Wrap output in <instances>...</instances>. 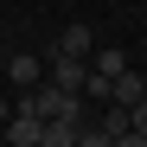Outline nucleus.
Segmentation results:
<instances>
[{
	"mask_svg": "<svg viewBox=\"0 0 147 147\" xmlns=\"http://www.w3.org/2000/svg\"><path fill=\"white\" fill-rule=\"evenodd\" d=\"M26 102H32L45 121H83V90H64V83H51V77H45L38 90H26Z\"/></svg>",
	"mask_w": 147,
	"mask_h": 147,
	"instance_id": "obj_1",
	"label": "nucleus"
},
{
	"mask_svg": "<svg viewBox=\"0 0 147 147\" xmlns=\"http://www.w3.org/2000/svg\"><path fill=\"white\" fill-rule=\"evenodd\" d=\"M38 141H45V115L32 102H19L13 121H7V147H38Z\"/></svg>",
	"mask_w": 147,
	"mask_h": 147,
	"instance_id": "obj_2",
	"label": "nucleus"
},
{
	"mask_svg": "<svg viewBox=\"0 0 147 147\" xmlns=\"http://www.w3.org/2000/svg\"><path fill=\"white\" fill-rule=\"evenodd\" d=\"M45 77L64 83V90H90V58H64V51H51V58H45Z\"/></svg>",
	"mask_w": 147,
	"mask_h": 147,
	"instance_id": "obj_3",
	"label": "nucleus"
},
{
	"mask_svg": "<svg viewBox=\"0 0 147 147\" xmlns=\"http://www.w3.org/2000/svg\"><path fill=\"white\" fill-rule=\"evenodd\" d=\"M7 77H13V90H38V83H45V58L13 51V58H7Z\"/></svg>",
	"mask_w": 147,
	"mask_h": 147,
	"instance_id": "obj_4",
	"label": "nucleus"
},
{
	"mask_svg": "<svg viewBox=\"0 0 147 147\" xmlns=\"http://www.w3.org/2000/svg\"><path fill=\"white\" fill-rule=\"evenodd\" d=\"M90 70H96V77H121V70H128V51H121V45H96V51H90Z\"/></svg>",
	"mask_w": 147,
	"mask_h": 147,
	"instance_id": "obj_5",
	"label": "nucleus"
},
{
	"mask_svg": "<svg viewBox=\"0 0 147 147\" xmlns=\"http://www.w3.org/2000/svg\"><path fill=\"white\" fill-rule=\"evenodd\" d=\"M141 96H147V77H141V70H121V77H115V90H109V102H121V109H134Z\"/></svg>",
	"mask_w": 147,
	"mask_h": 147,
	"instance_id": "obj_6",
	"label": "nucleus"
},
{
	"mask_svg": "<svg viewBox=\"0 0 147 147\" xmlns=\"http://www.w3.org/2000/svg\"><path fill=\"white\" fill-rule=\"evenodd\" d=\"M51 51H64V58H90V51H96V38H90V26H64Z\"/></svg>",
	"mask_w": 147,
	"mask_h": 147,
	"instance_id": "obj_7",
	"label": "nucleus"
},
{
	"mask_svg": "<svg viewBox=\"0 0 147 147\" xmlns=\"http://www.w3.org/2000/svg\"><path fill=\"white\" fill-rule=\"evenodd\" d=\"M77 134H83V121H45V141L38 147H77Z\"/></svg>",
	"mask_w": 147,
	"mask_h": 147,
	"instance_id": "obj_8",
	"label": "nucleus"
},
{
	"mask_svg": "<svg viewBox=\"0 0 147 147\" xmlns=\"http://www.w3.org/2000/svg\"><path fill=\"white\" fill-rule=\"evenodd\" d=\"M77 147H115V134H109V128H96V121H83V134H77Z\"/></svg>",
	"mask_w": 147,
	"mask_h": 147,
	"instance_id": "obj_9",
	"label": "nucleus"
},
{
	"mask_svg": "<svg viewBox=\"0 0 147 147\" xmlns=\"http://www.w3.org/2000/svg\"><path fill=\"white\" fill-rule=\"evenodd\" d=\"M115 147H147V134H141V128H121V134H115Z\"/></svg>",
	"mask_w": 147,
	"mask_h": 147,
	"instance_id": "obj_10",
	"label": "nucleus"
},
{
	"mask_svg": "<svg viewBox=\"0 0 147 147\" xmlns=\"http://www.w3.org/2000/svg\"><path fill=\"white\" fill-rule=\"evenodd\" d=\"M128 115H134V128H141V134H147V96H141V102H134V109H128Z\"/></svg>",
	"mask_w": 147,
	"mask_h": 147,
	"instance_id": "obj_11",
	"label": "nucleus"
},
{
	"mask_svg": "<svg viewBox=\"0 0 147 147\" xmlns=\"http://www.w3.org/2000/svg\"><path fill=\"white\" fill-rule=\"evenodd\" d=\"M7 121H13V109H7V96H0V128H7Z\"/></svg>",
	"mask_w": 147,
	"mask_h": 147,
	"instance_id": "obj_12",
	"label": "nucleus"
},
{
	"mask_svg": "<svg viewBox=\"0 0 147 147\" xmlns=\"http://www.w3.org/2000/svg\"><path fill=\"white\" fill-rule=\"evenodd\" d=\"M141 13H147V0H141Z\"/></svg>",
	"mask_w": 147,
	"mask_h": 147,
	"instance_id": "obj_13",
	"label": "nucleus"
},
{
	"mask_svg": "<svg viewBox=\"0 0 147 147\" xmlns=\"http://www.w3.org/2000/svg\"><path fill=\"white\" fill-rule=\"evenodd\" d=\"M0 147H7V141H0Z\"/></svg>",
	"mask_w": 147,
	"mask_h": 147,
	"instance_id": "obj_14",
	"label": "nucleus"
}]
</instances>
